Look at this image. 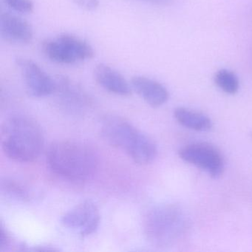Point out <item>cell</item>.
Listing matches in <instances>:
<instances>
[{
    "mask_svg": "<svg viewBox=\"0 0 252 252\" xmlns=\"http://www.w3.org/2000/svg\"><path fill=\"white\" fill-rule=\"evenodd\" d=\"M46 159L54 174L76 182L91 179L98 168L95 150L80 141L63 140L52 143L47 150Z\"/></svg>",
    "mask_w": 252,
    "mask_h": 252,
    "instance_id": "cell-1",
    "label": "cell"
},
{
    "mask_svg": "<svg viewBox=\"0 0 252 252\" xmlns=\"http://www.w3.org/2000/svg\"><path fill=\"white\" fill-rule=\"evenodd\" d=\"M1 144L4 153L10 158L29 163L40 156L45 137L36 121L24 115H13L2 124Z\"/></svg>",
    "mask_w": 252,
    "mask_h": 252,
    "instance_id": "cell-2",
    "label": "cell"
},
{
    "mask_svg": "<svg viewBox=\"0 0 252 252\" xmlns=\"http://www.w3.org/2000/svg\"><path fill=\"white\" fill-rule=\"evenodd\" d=\"M101 132L110 145L127 153L138 164H148L157 156V146L153 140L120 116H104L101 119Z\"/></svg>",
    "mask_w": 252,
    "mask_h": 252,
    "instance_id": "cell-3",
    "label": "cell"
},
{
    "mask_svg": "<svg viewBox=\"0 0 252 252\" xmlns=\"http://www.w3.org/2000/svg\"><path fill=\"white\" fill-rule=\"evenodd\" d=\"M181 226L179 210L172 205H160L153 208L144 219L146 237L156 246H165L175 240Z\"/></svg>",
    "mask_w": 252,
    "mask_h": 252,
    "instance_id": "cell-4",
    "label": "cell"
},
{
    "mask_svg": "<svg viewBox=\"0 0 252 252\" xmlns=\"http://www.w3.org/2000/svg\"><path fill=\"white\" fill-rule=\"evenodd\" d=\"M44 55L53 63L73 64L91 60L94 48L86 41L70 33H63L55 39H47L42 45Z\"/></svg>",
    "mask_w": 252,
    "mask_h": 252,
    "instance_id": "cell-5",
    "label": "cell"
},
{
    "mask_svg": "<svg viewBox=\"0 0 252 252\" xmlns=\"http://www.w3.org/2000/svg\"><path fill=\"white\" fill-rule=\"evenodd\" d=\"M179 156L187 163L206 171L212 178H218L223 173V158L219 150L207 143H195L180 150Z\"/></svg>",
    "mask_w": 252,
    "mask_h": 252,
    "instance_id": "cell-6",
    "label": "cell"
},
{
    "mask_svg": "<svg viewBox=\"0 0 252 252\" xmlns=\"http://www.w3.org/2000/svg\"><path fill=\"white\" fill-rule=\"evenodd\" d=\"M100 211L91 200H85L76 205L62 217L63 225L82 237L91 235L98 229L100 224Z\"/></svg>",
    "mask_w": 252,
    "mask_h": 252,
    "instance_id": "cell-7",
    "label": "cell"
},
{
    "mask_svg": "<svg viewBox=\"0 0 252 252\" xmlns=\"http://www.w3.org/2000/svg\"><path fill=\"white\" fill-rule=\"evenodd\" d=\"M16 62L31 95L42 98L54 94L57 82L37 63L26 58H18Z\"/></svg>",
    "mask_w": 252,
    "mask_h": 252,
    "instance_id": "cell-8",
    "label": "cell"
},
{
    "mask_svg": "<svg viewBox=\"0 0 252 252\" xmlns=\"http://www.w3.org/2000/svg\"><path fill=\"white\" fill-rule=\"evenodd\" d=\"M59 104L64 111L73 116L85 114L91 107V100L81 88L65 78L56 80Z\"/></svg>",
    "mask_w": 252,
    "mask_h": 252,
    "instance_id": "cell-9",
    "label": "cell"
},
{
    "mask_svg": "<svg viewBox=\"0 0 252 252\" xmlns=\"http://www.w3.org/2000/svg\"><path fill=\"white\" fill-rule=\"evenodd\" d=\"M0 33L7 42L21 45L30 43L33 38L32 26L22 17L10 13L1 14Z\"/></svg>",
    "mask_w": 252,
    "mask_h": 252,
    "instance_id": "cell-10",
    "label": "cell"
},
{
    "mask_svg": "<svg viewBox=\"0 0 252 252\" xmlns=\"http://www.w3.org/2000/svg\"><path fill=\"white\" fill-rule=\"evenodd\" d=\"M94 74L97 83L111 94L127 96L132 93V86L126 79L107 64H97L94 68Z\"/></svg>",
    "mask_w": 252,
    "mask_h": 252,
    "instance_id": "cell-11",
    "label": "cell"
},
{
    "mask_svg": "<svg viewBox=\"0 0 252 252\" xmlns=\"http://www.w3.org/2000/svg\"><path fill=\"white\" fill-rule=\"evenodd\" d=\"M131 86L152 107H160L169 99V92L166 88L157 81L150 78L134 76L131 80Z\"/></svg>",
    "mask_w": 252,
    "mask_h": 252,
    "instance_id": "cell-12",
    "label": "cell"
},
{
    "mask_svg": "<svg viewBox=\"0 0 252 252\" xmlns=\"http://www.w3.org/2000/svg\"><path fill=\"white\" fill-rule=\"evenodd\" d=\"M174 116L180 125L193 130L208 132L213 126L212 120L206 115L184 107L175 109Z\"/></svg>",
    "mask_w": 252,
    "mask_h": 252,
    "instance_id": "cell-13",
    "label": "cell"
},
{
    "mask_svg": "<svg viewBox=\"0 0 252 252\" xmlns=\"http://www.w3.org/2000/svg\"><path fill=\"white\" fill-rule=\"evenodd\" d=\"M0 187L1 191L7 197L23 203H30L38 197L37 193L33 189L14 178L2 179Z\"/></svg>",
    "mask_w": 252,
    "mask_h": 252,
    "instance_id": "cell-14",
    "label": "cell"
},
{
    "mask_svg": "<svg viewBox=\"0 0 252 252\" xmlns=\"http://www.w3.org/2000/svg\"><path fill=\"white\" fill-rule=\"evenodd\" d=\"M215 82L220 89L230 95L235 94L240 87L239 79L235 73L226 69H222L217 72Z\"/></svg>",
    "mask_w": 252,
    "mask_h": 252,
    "instance_id": "cell-15",
    "label": "cell"
},
{
    "mask_svg": "<svg viewBox=\"0 0 252 252\" xmlns=\"http://www.w3.org/2000/svg\"><path fill=\"white\" fill-rule=\"evenodd\" d=\"M4 2L14 11L23 14L32 13L34 8L32 0H4Z\"/></svg>",
    "mask_w": 252,
    "mask_h": 252,
    "instance_id": "cell-16",
    "label": "cell"
},
{
    "mask_svg": "<svg viewBox=\"0 0 252 252\" xmlns=\"http://www.w3.org/2000/svg\"><path fill=\"white\" fill-rule=\"evenodd\" d=\"M73 1L77 6L85 11H95L99 5V0H73Z\"/></svg>",
    "mask_w": 252,
    "mask_h": 252,
    "instance_id": "cell-17",
    "label": "cell"
},
{
    "mask_svg": "<svg viewBox=\"0 0 252 252\" xmlns=\"http://www.w3.org/2000/svg\"><path fill=\"white\" fill-rule=\"evenodd\" d=\"M10 240L9 235H8L7 231H5L3 225H1V232H0V250L6 249L7 246L9 244Z\"/></svg>",
    "mask_w": 252,
    "mask_h": 252,
    "instance_id": "cell-18",
    "label": "cell"
},
{
    "mask_svg": "<svg viewBox=\"0 0 252 252\" xmlns=\"http://www.w3.org/2000/svg\"><path fill=\"white\" fill-rule=\"evenodd\" d=\"M141 1L158 5H167L172 2V0H141Z\"/></svg>",
    "mask_w": 252,
    "mask_h": 252,
    "instance_id": "cell-19",
    "label": "cell"
}]
</instances>
